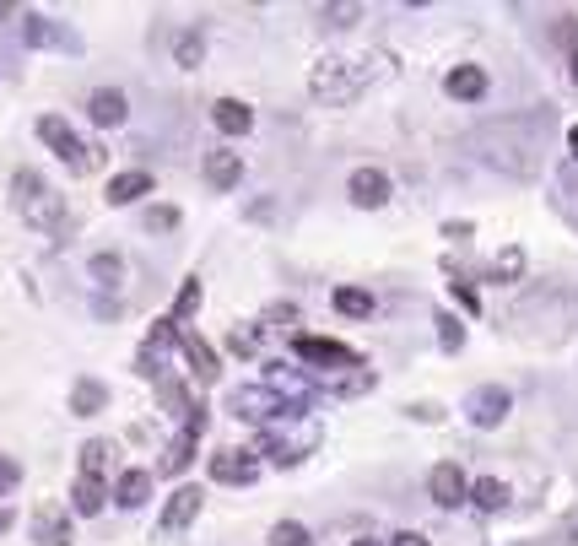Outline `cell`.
<instances>
[{
	"label": "cell",
	"mask_w": 578,
	"mask_h": 546,
	"mask_svg": "<svg viewBox=\"0 0 578 546\" xmlns=\"http://www.w3.org/2000/svg\"><path fill=\"white\" fill-rule=\"evenodd\" d=\"M292 352L303 357V363H314V368H362V357L352 352V346H341V341H319V336H298L292 341Z\"/></svg>",
	"instance_id": "cell-5"
},
{
	"label": "cell",
	"mask_w": 578,
	"mask_h": 546,
	"mask_svg": "<svg viewBox=\"0 0 578 546\" xmlns=\"http://www.w3.org/2000/svg\"><path fill=\"white\" fill-rule=\"evenodd\" d=\"M357 546H384V541H357Z\"/></svg>",
	"instance_id": "cell-44"
},
{
	"label": "cell",
	"mask_w": 578,
	"mask_h": 546,
	"mask_svg": "<svg viewBox=\"0 0 578 546\" xmlns=\"http://www.w3.org/2000/svg\"><path fill=\"white\" fill-rule=\"evenodd\" d=\"M265 319H271V325H287V319H298V309H292V303H276V309L265 314Z\"/></svg>",
	"instance_id": "cell-38"
},
{
	"label": "cell",
	"mask_w": 578,
	"mask_h": 546,
	"mask_svg": "<svg viewBox=\"0 0 578 546\" xmlns=\"http://www.w3.org/2000/svg\"><path fill=\"white\" fill-rule=\"evenodd\" d=\"M438 341L449 346V352H460L465 346V330H460V319H449V314H438Z\"/></svg>",
	"instance_id": "cell-32"
},
{
	"label": "cell",
	"mask_w": 578,
	"mask_h": 546,
	"mask_svg": "<svg viewBox=\"0 0 578 546\" xmlns=\"http://www.w3.org/2000/svg\"><path fill=\"white\" fill-rule=\"evenodd\" d=\"M173 60H179L184 71H195V65L206 60V44H200V33H179V38H173Z\"/></svg>",
	"instance_id": "cell-26"
},
{
	"label": "cell",
	"mask_w": 578,
	"mask_h": 546,
	"mask_svg": "<svg viewBox=\"0 0 578 546\" xmlns=\"http://www.w3.org/2000/svg\"><path fill=\"white\" fill-rule=\"evenodd\" d=\"M508 406H514V395L497 390V384H481V390H470V422H476V428H497V422L508 417Z\"/></svg>",
	"instance_id": "cell-9"
},
{
	"label": "cell",
	"mask_w": 578,
	"mask_h": 546,
	"mask_svg": "<svg viewBox=\"0 0 578 546\" xmlns=\"http://www.w3.org/2000/svg\"><path fill=\"white\" fill-rule=\"evenodd\" d=\"M346 195H352V206H362V211L384 206L389 201V173L384 168H357L352 184H346Z\"/></svg>",
	"instance_id": "cell-11"
},
{
	"label": "cell",
	"mask_w": 578,
	"mask_h": 546,
	"mask_svg": "<svg viewBox=\"0 0 578 546\" xmlns=\"http://www.w3.org/2000/svg\"><path fill=\"white\" fill-rule=\"evenodd\" d=\"M254 341H260V330H254V325H233V336H227V346H233V352H254Z\"/></svg>",
	"instance_id": "cell-34"
},
{
	"label": "cell",
	"mask_w": 578,
	"mask_h": 546,
	"mask_svg": "<svg viewBox=\"0 0 578 546\" xmlns=\"http://www.w3.org/2000/svg\"><path fill=\"white\" fill-rule=\"evenodd\" d=\"M325 17L335 22V28H346V22H357V17H362V6H325Z\"/></svg>",
	"instance_id": "cell-35"
},
{
	"label": "cell",
	"mask_w": 578,
	"mask_h": 546,
	"mask_svg": "<svg viewBox=\"0 0 578 546\" xmlns=\"http://www.w3.org/2000/svg\"><path fill=\"white\" fill-rule=\"evenodd\" d=\"M119 276H125V260L119 255H92V282H119Z\"/></svg>",
	"instance_id": "cell-29"
},
{
	"label": "cell",
	"mask_w": 578,
	"mask_h": 546,
	"mask_svg": "<svg viewBox=\"0 0 578 546\" xmlns=\"http://www.w3.org/2000/svg\"><path fill=\"white\" fill-rule=\"evenodd\" d=\"M454 298H460V309H470V314H481V298H476V287L454 282Z\"/></svg>",
	"instance_id": "cell-36"
},
{
	"label": "cell",
	"mask_w": 578,
	"mask_h": 546,
	"mask_svg": "<svg viewBox=\"0 0 578 546\" xmlns=\"http://www.w3.org/2000/svg\"><path fill=\"white\" fill-rule=\"evenodd\" d=\"M427 492H433L438 509H460V503H470V476L454 460H443V465H433V476H427Z\"/></svg>",
	"instance_id": "cell-6"
},
{
	"label": "cell",
	"mask_w": 578,
	"mask_h": 546,
	"mask_svg": "<svg viewBox=\"0 0 578 546\" xmlns=\"http://www.w3.org/2000/svg\"><path fill=\"white\" fill-rule=\"evenodd\" d=\"M22 38H28L33 49H65V44H76L65 28H55L49 17H22Z\"/></svg>",
	"instance_id": "cell-19"
},
{
	"label": "cell",
	"mask_w": 578,
	"mask_h": 546,
	"mask_svg": "<svg viewBox=\"0 0 578 546\" xmlns=\"http://www.w3.org/2000/svg\"><path fill=\"white\" fill-rule=\"evenodd\" d=\"M271 546H308V530L298 525V519H281V525L271 530Z\"/></svg>",
	"instance_id": "cell-30"
},
{
	"label": "cell",
	"mask_w": 578,
	"mask_h": 546,
	"mask_svg": "<svg viewBox=\"0 0 578 546\" xmlns=\"http://www.w3.org/2000/svg\"><path fill=\"white\" fill-rule=\"evenodd\" d=\"M109 455H114V449L103 444V438H87V444H82V476H98V482H103V465H109Z\"/></svg>",
	"instance_id": "cell-27"
},
{
	"label": "cell",
	"mask_w": 578,
	"mask_h": 546,
	"mask_svg": "<svg viewBox=\"0 0 578 546\" xmlns=\"http://www.w3.org/2000/svg\"><path fill=\"white\" fill-rule=\"evenodd\" d=\"M103 498H109V487H103L98 476H76V487H71V509L76 514H103Z\"/></svg>",
	"instance_id": "cell-22"
},
{
	"label": "cell",
	"mask_w": 578,
	"mask_h": 546,
	"mask_svg": "<svg viewBox=\"0 0 578 546\" xmlns=\"http://www.w3.org/2000/svg\"><path fill=\"white\" fill-rule=\"evenodd\" d=\"M211 119H217L222 136H249V130H254V109H249V103H238V98H217V103H211Z\"/></svg>",
	"instance_id": "cell-14"
},
{
	"label": "cell",
	"mask_w": 578,
	"mask_h": 546,
	"mask_svg": "<svg viewBox=\"0 0 578 546\" xmlns=\"http://www.w3.org/2000/svg\"><path fill=\"white\" fill-rule=\"evenodd\" d=\"M557 38H568V44H573V38H578V17H562L557 22Z\"/></svg>",
	"instance_id": "cell-40"
},
{
	"label": "cell",
	"mask_w": 578,
	"mask_h": 546,
	"mask_svg": "<svg viewBox=\"0 0 578 546\" xmlns=\"http://www.w3.org/2000/svg\"><path fill=\"white\" fill-rule=\"evenodd\" d=\"M389 55H362V60H346V55H325L308 71V92H314L319 103H352L368 92V82H379L389 71Z\"/></svg>",
	"instance_id": "cell-1"
},
{
	"label": "cell",
	"mask_w": 578,
	"mask_h": 546,
	"mask_svg": "<svg viewBox=\"0 0 578 546\" xmlns=\"http://www.w3.org/2000/svg\"><path fill=\"white\" fill-rule=\"evenodd\" d=\"M335 314L368 319V314H373V292H362V287H335Z\"/></svg>",
	"instance_id": "cell-24"
},
{
	"label": "cell",
	"mask_w": 578,
	"mask_h": 546,
	"mask_svg": "<svg viewBox=\"0 0 578 546\" xmlns=\"http://www.w3.org/2000/svg\"><path fill=\"white\" fill-rule=\"evenodd\" d=\"M568 146H573V157H578V125L568 130Z\"/></svg>",
	"instance_id": "cell-41"
},
{
	"label": "cell",
	"mask_w": 578,
	"mask_h": 546,
	"mask_svg": "<svg viewBox=\"0 0 578 546\" xmlns=\"http://www.w3.org/2000/svg\"><path fill=\"white\" fill-rule=\"evenodd\" d=\"M492 276H497V282H519V276H524V249L508 244L503 255L492 260Z\"/></svg>",
	"instance_id": "cell-28"
},
{
	"label": "cell",
	"mask_w": 578,
	"mask_h": 546,
	"mask_svg": "<svg viewBox=\"0 0 578 546\" xmlns=\"http://www.w3.org/2000/svg\"><path fill=\"white\" fill-rule=\"evenodd\" d=\"M227 406H233V417H244V422H287V417H303L308 406H292V401H281L276 390H265V384H244V390H233L227 395Z\"/></svg>",
	"instance_id": "cell-4"
},
{
	"label": "cell",
	"mask_w": 578,
	"mask_h": 546,
	"mask_svg": "<svg viewBox=\"0 0 578 546\" xmlns=\"http://www.w3.org/2000/svg\"><path fill=\"white\" fill-rule=\"evenodd\" d=\"M103 406H109V390H103L98 379H76V390H71V411H76V417H98Z\"/></svg>",
	"instance_id": "cell-21"
},
{
	"label": "cell",
	"mask_w": 578,
	"mask_h": 546,
	"mask_svg": "<svg viewBox=\"0 0 578 546\" xmlns=\"http://www.w3.org/2000/svg\"><path fill=\"white\" fill-rule=\"evenodd\" d=\"M38 141H44L71 173H98V146H87L60 114H44V119H38Z\"/></svg>",
	"instance_id": "cell-3"
},
{
	"label": "cell",
	"mask_w": 578,
	"mask_h": 546,
	"mask_svg": "<svg viewBox=\"0 0 578 546\" xmlns=\"http://www.w3.org/2000/svg\"><path fill=\"white\" fill-rule=\"evenodd\" d=\"M238 179H244V157L227 152V146L222 152H206V184L211 190H233Z\"/></svg>",
	"instance_id": "cell-15"
},
{
	"label": "cell",
	"mask_w": 578,
	"mask_h": 546,
	"mask_svg": "<svg viewBox=\"0 0 578 546\" xmlns=\"http://www.w3.org/2000/svg\"><path fill=\"white\" fill-rule=\"evenodd\" d=\"M33 536H38V546H76V530H71L65 503H38L33 509Z\"/></svg>",
	"instance_id": "cell-7"
},
{
	"label": "cell",
	"mask_w": 578,
	"mask_h": 546,
	"mask_svg": "<svg viewBox=\"0 0 578 546\" xmlns=\"http://www.w3.org/2000/svg\"><path fill=\"white\" fill-rule=\"evenodd\" d=\"M11 206L22 211V222H28V228H38V233H65V201L49 190L44 173H33V168L11 173Z\"/></svg>",
	"instance_id": "cell-2"
},
{
	"label": "cell",
	"mask_w": 578,
	"mask_h": 546,
	"mask_svg": "<svg viewBox=\"0 0 578 546\" xmlns=\"http://www.w3.org/2000/svg\"><path fill=\"white\" fill-rule=\"evenodd\" d=\"M87 114L98 119V125H125L130 103H125V92H119V87H98V92L87 98Z\"/></svg>",
	"instance_id": "cell-16"
},
{
	"label": "cell",
	"mask_w": 578,
	"mask_h": 546,
	"mask_svg": "<svg viewBox=\"0 0 578 546\" xmlns=\"http://www.w3.org/2000/svg\"><path fill=\"white\" fill-rule=\"evenodd\" d=\"M0 17H17V6H6V0H0Z\"/></svg>",
	"instance_id": "cell-42"
},
{
	"label": "cell",
	"mask_w": 578,
	"mask_h": 546,
	"mask_svg": "<svg viewBox=\"0 0 578 546\" xmlns=\"http://www.w3.org/2000/svg\"><path fill=\"white\" fill-rule=\"evenodd\" d=\"M411 417H416V422H438V417H443V411H438L433 401H422V406H411Z\"/></svg>",
	"instance_id": "cell-39"
},
{
	"label": "cell",
	"mask_w": 578,
	"mask_h": 546,
	"mask_svg": "<svg viewBox=\"0 0 578 546\" xmlns=\"http://www.w3.org/2000/svg\"><path fill=\"white\" fill-rule=\"evenodd\" d=\"M152 498V471H125L114 487V503L119 509H141V503Z\"/></svg>",
	"instance_id": "cell-20"
},
{
	"label": "cell",
	"mask_w": 578,
	"mask_h": 546,
	"mask_svg": "<svg viewBox=\"0 0 578 546\" xmlns=\"http://www.w3.org/2000/svg\"><path fill=\"white\" fill-rule=\"evenodd\" d=\"M200 298H206V287H200V282H195V276H190V282H184V287H179V298H173V314H168V319H173V325H179V330H184V319H190V314L200 309Z\"/></svg>",
	"instance_id": "cell-25"
},
{
	"label": "cell",
	"mask_w": 578,
	"mask_h": 546,
	"mask_svg": "<svg viewBox=\"0 0 578 546\" xmlns=\"http://www.w3.org/2000/svg\"><path fill=\"white\" fill-rule=\"evenodd\" d=\"M443 92H449V98H460V103L487 98V71H481V65H454V71L443 76Z\"/></svg>",
	"instance_id": "cell-13"
},
{
	"label": "cell",
	"mask_w": 578,
	"mask_h": 546,
	"mask_svg": "<svg viewBox=\"0 0 578 546\" xmlns=\"http://www.w3.org/2000/svg\"><path fill=\"white\" fill-rule=\"evenodd\" d=\"M211 476L227 487H249L254 476H260V460H254L249 449H217V455H211Z\"/></svg>",
	"instance_id": "cell-8"
},
{
	"label": "cell",
	"mask_w": 578,
	"mask_h": 546,
	"mask_svg": "<svg viewBox=\"0 0 578 546\" xmlns=\"http://www.w3.org/2000/svg\"><path fill=\"white\" fill-rule=\"evenodd\" d=\"M179 352H184V363H190V374L200 379V384H217V352H211L206 341L195 336V330H179Z\"/></svg>",
	"instance_id": "cell-12"
},
{
	"label": "cell",
	"mask_w": 578,
	"mask_h": 546,
	"mask_svg": "<svg viewBox=\"0 0 578 546\" xmlns=\"http://www.w3.org/2000/svg\"><path fill=\"white\" fill-rule=\"evenodd\" d=\"M141 195H152V173L146 168H130V173H114L109 179V206H130Z\"/></svg>",
	"instance_id": "cell-17"
},
{
	"label": "cell",
	"mask_w": 578,
	"mask_h": 546,
	"mask_svg": "<svg viewBox=\"0 0 578 546\" xmlns=\"http://www.w3.org/2000/svg\"><path fill=\"white\" fill-rule=\"evenodd\" d=\"M22 487V460L17 455H0V498Z\"/></svg>",
	"instance_id": "cell-31"
},
{
	"label": "cell",
	"mask_w": 578,
	"mask_h": 546,
	"mask_svg": "<svg viewBox=\"0 0 578 546\" xmlns=\"http://www.w3.org/2000/svg\"><path fill=\"white\" fill-rule=\"evenodd\" d=\"M195 438H200V433H190V428L173 433V438H168V449H163V465H157V471H163V476L190 471V460H195Z\"/></svg>",
	"instance_id": "cell-18"
},
{
	"label": "cell",
	"mask_w": 578,
	"mask_h": 546,
	"mask_svg": "<svg viewBox=\"0 0 578 546\" xmlns=\"http://www.w3.org/2000/svg\"><path fill=\"white\" fill-rule=\"evenodd\" d=\"M200 487H179L173 498L163 503V536H179V530H190L195 519H200Z\"/></svg>",
	"instance_id": "cell-10"
},
{
	"label": "cell",
	"mask_w": 578,
	"mask_h": 546,
	"mask_svg": "<svg viewBox=\"0 0 578 546\" xmlns=\"http://www.w3.org/2000/svg\"><path fill=\"white\" fill-rule=\"evenodd\" d=\"M573 87H578V49H573Z\"/></svg>",
	"instance_id": "cell-43"
},
{
	"label": "cell",
	"mask_w": 578,
	"mask_h": 546,
	"mask_svg": "<svg viewBox=\"0 0 578 546\" xmlns=\"http://www.w3.org/2000/svg\"><path fill=\"white\" fill-rule=\"evenodd\" d=\"M389 546H427L422 530H400V536H389Z\"/></svg>",
	"instance_id": "cell-37"
},
{
	"label": "cell",
	"mask_w": 578,
	"mask_h": 546,
	"mask_svg": "<svg viewBox=\"0 0 578 546\" xmlns=\"http://www.w3.org/2000/svg\"><path fill=\"white\" fill-rule=\"evenodd\" d=\"M470 503H476V509H487V514L508 509V482H497V476H481V482H470Z\"/></svg>",
	"instance_id": "cell-23"
},
{
	"label": "cell",
	"mask_w": 578,
	"mask_h": 546,
	"mask_svg": "<svg viewBox=\"0 0 578 546\" xmlns=\"http://www.w3.org/2000/svg\"><path fill=\"white\" fill-rule=\"evenodd\" d=\"M146 228H152V233H168V228H179V211H173V206H157V211H146Z\"/></svg>",
	"instance_id": "cell-33"
}]
</instances>
